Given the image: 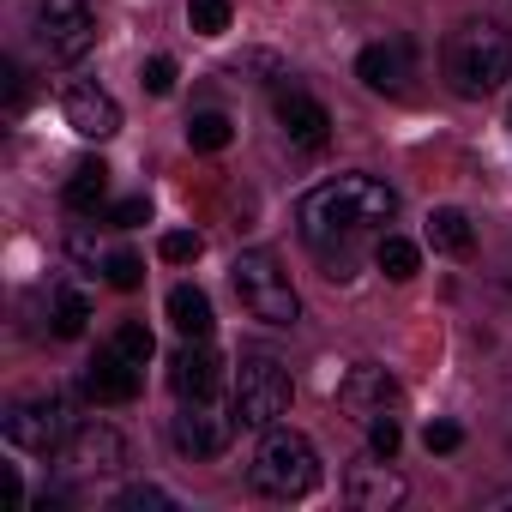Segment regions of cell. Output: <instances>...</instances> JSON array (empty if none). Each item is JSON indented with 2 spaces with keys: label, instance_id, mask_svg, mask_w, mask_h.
<instances>
[{
  "label": "cell",
  "instance_id": "24",
  "mask_svg": "<svg viewBox=\"0 0 512 512\" xmlns=\"http://www.w3.org/2000/svg\"><path fill=\"white\" fill-rule=\"evenodd\" d=\"M187 19H193L199 37H223L229 19H235V7H229V0H187Z\"/></svg>",
  "mask_w": 512,
  "mask_h": 512
},
{
  "label": "cell",
  "instance_id": "7",
  "mask_svg": "<svg viewBox=\"0 0 512 512\" xmlns=\"http://www.w3.org/2000/svg\"><path fill=\"white\" fill-rule=\"evenodd\" d=\"M13 452H31V458H49L61 440H67V398L61 392H43V398H19L0 422Z\"/></svg>",
  "mask_w": 512,
  "mask_h": 512
},
{
  "label": "cell",
  "instance_id": "1",
  "mask_svg": "<svg viewBox=\"0 0 512 512\" xmlns=\"http://www.w3.org/2000/svg\"><path fill=\"white\" fill-rule=\"evenodd\" d=\"M392 211H398V193H392L386 181H374V175H338V181L302 193L296 223H302V235L326 253V247H350L356 235L392 223Z\"/></svg>",
  "mask_w": 512,
  "mask_h": 512
},
{
  "label": "cell",
  "instance_id": "4",
  "mask_svg": "<svg viewBox=\"0 0 512 512\" xmlns=\"http://www.w3.org/2000/svg\"><path fill=\"white\" fill-rule=\"evenodd\" d=\"M229 284H235L241 308L260 320V326H296V320H302V296L290 290V272L278 266V253H266V247L235 253Z\"/></svg>",
  "mask_w": 512,
  "mask_h": 512
},
{
  "label": "cell",
  "instance_id": "30",
  "mask_svg": "<svg viewBox=\"0 0 512 512\" xmlns=\"http://www.w3.org/2000/svg\"><path fill=\"white\" fill-rule=\"evenodd\" d=\"M422 446H428V452H458V446H464V428H458V422H428V428H422Z\"/></svg>",
  "mask_w": 512,
  "mask_h": 512
},
{
  "label": "cell",
  "instance_id": "3",
  "mask_svg": "<svg viewBox=\"0 0 512 512\" xmlns=\"http://www.w3.org/2000/svg\"><path fill=\"white\" fill-rule=\"evenodd\" d=\"M247 482H253V494H266V500H308L320 488L314 440L296 434V428H266L260 452H253V464H247Z\"/></svg>",
  "mask_w": 512,
  "mask_h": 512
},
{
  "label": "cell",
  "instance_id": "28",
  "mask_svg": "<svg viewBox=\"0 0 512 512\" xmlns=\"http://www.w3.org/2000/svg\"><path fill=\"white\" fill-rule=\"evenodd\" d=\"M398 440H404V434H398V416H392V410L368 422V446H374L380 458H398Z\"/></svg>",
  "mask_w": 512,
  "mask_h": 512
},
{
  "label": "cell",
  "instance_id": "27",
  "mask_svg": "<svg viewBox=\"0 0 512 512\" xmlns=\"http://www.w3.org/2000/svg\"><path fill=\"white\" fill-rule=\"evenodd\" d=\"M175 500L163 494V488H151V482H139V488H121V500H115V512H169Z\"/></svg>",
  "mask_w": 512,
  "mask_h": 512
},
{
  "label": "cell",
  "instance_id": "26",
  "mask_svg": "<svg viewBox=\"0 0 512 512\" xmlns=\"http://www.w3.org/2000/svg\"><path fill=\"white\" fill-rule=\"evenodd\" d=\"M157 253H163V260H169V266H193V260H199V253H205V241H199L193 229H169V235L157 241Z\"/></svg>",
  "mask_w": 512,
  "mask_h": 512
},
{
  "label": "cell",
  "instance_id": "6",
  "mask_svg": "<svg viewBox=\"0 0 512 512\" xmlns=\"http://www.w3.org/2000/svg\"><path fill=\"white\" fill-rule=\"evenodd\" d=\"M37 43H43L49 61L73 67L97 43V13L85 7V0H37Z\"/></svg>",
  "mask_w": 512,
  "mask_h": 512
},
{
  "label": "cell",
  "instance_id": "5",
  "mask_svg": "<svg viewBox=\"0 0 512 512\" xmlns=\"http://www.w3.org/2000/svg\"><path fill=\"white\" fill-rule=\"evenodd\" d=\"M290 398H296V386H290V374H284L278 356H241V368H235V392H229L235 428H247V434L278 428V422L290 416Z\"/></svg>",
  "mask_w": 512,
  "mask_h": 512
},
{
  "label": "cell",
  "instance_id": "20",
  "mask_svg": "<svg viewBox=\"0 0 512 512\" xmlns=\"http://www.w3.org/2000/svg\"><path fill=\"white\" fill-rule=\"evenodd\" d=\"M428 241H434V253H452V260H464V253L476 247V229H470V217L464 211H434L428 217Z\"/></svg>",
  "mask_w": 512,
  "mask_h": 512
},
{
  "label": "cell",
  "instance_id": "21",
  "mask_svg": "<svg viewBox=\"0 0 512 512\" xmlns=\"http://www.w3.org/2000/svg\"><path fill=\"white\" fill-rule=\"evenodd\" d=\"M374 266H380L392 284H410V278L422 272V247H416V241H404V235H386V241L374 247Z\"/></svg>",
  "mask_w": 512,
  "mask_h": 512
},
{
  "label": "cell",
  "instance_id": "31",
  "mask_svg": "<svg viewBox=\"0 0 512 512\" xmlns=\"http://www.w3.org/2000/svg\"><path fill=\"white\" fill-rule=\"evenodd\" d=\"M145 217H151V205H145V199H121V205L109 211V223H115V229H139Z\"/></svg>",
  "mask_w": 512,
  "mask_h": 512
},
{
  "label": "cell",
  "instance_id": "10",
  "mask_svg": "<svg viewBox=\"0 0 512 512\" xmlns=\"http://www.w3.org/2000/svg\"><path fill=\"white\" fill-rule=\"evenodd\" d=\"M278 133L290 139V151H326L332 145V115H326L320 97L290 85V91H278Z\"/></svg>",
  "mask_w": 512,
  "mask_h": 512
},
{
  "label": "cell",
  "instance_id": "11",
  "mask_svg": "<svg viewBox=\"0 0 512 512\" xmlns=\"http://www.w3.org/2000/svg\"><path fill=\"white\" fill-rule=\"evenodd\" d=\"M398 380L386 374V368H374V362H362V368H350L344 380H338V404L350 410V416H362V422H374V416H386V410H398Z\"/></svg>",
  "mask_w": 512,
  "mask_h": 512
},
{
  "label": "cell",
  "instance_id": "14",
  "mask_svg": "<svg viewBox=\"0 0 512 512\" xmlns=\"http://www.w3.org/2000/svg\"><path fill=\"white\" fill-rule=\"evenodd\" d=\"M344 494L356 500V506H374V512H386V506H398L404 500V476L392 470V458H362V464H350L344 470Z\"/></svg>",
  "mask_w": 512,
  "mask_h": 512
},
{
  "label": "cell",
  "instance_id": "19",
  "mask_svg": "<svg viewBox=\"0 0 512 512\" xmlns=\"http://www.w3.org/2000/svg\"><path fill=\"white\" fill-rule=\"evenodd\" d=\"M169 326L181 332V338H211V296L205 290H193V284H175L169 290Z\"/></svg>",
  "mask_w": 512,
  "mask_h": 512
},
{
  "label": "cell",
  "instance_id": "9",
  "mask_svg": "<svg viewBox=\"0 0 512 512\" xmlns=\"http://www.w3.org/2000/svg\"><path fill=\"white\" fill-rule=\"evenodd\" d=\"M61 115H67V127L79 139H115L121 133V103L103 85H91V79H73L61 91Z\"/></svg>",
  "mask_w": 512,
  "mask_h": 512
},
{
  "label": "cell",
  "instance_id": "2",
  "mask_svg": "<svg viewBox=\"0 0 512 512\" xmlns=\"http://www.w3.org/2000/svg\"><path fill=\"white\" fill-rule=\"evenodd\" d=\"M446 79L458 97H488L512 79V31L494 25V19H464L452 37H446Z\"/></svg>",
  "mask_w": 512,
  "mask_h": 512
},
{
  "label": "cell",
  "instance_id": "8",
  "mask_svg": "<svg viewBox=\"0 0 512 512\" xmlns=\"http://www.w3.org/2000/svg\"><path fill=\"white\" fill-rule=\"evenodd\" d=\"M169 434H175L181 458H217L229 446V434H235V410H217L211 398H193V404H181Z\"/></svg>",
  "mask_w": 512,
  "mask_h": 512
},
{
  "label": "cell",
  "instance_id": "12",
  "mask_svg": "<svg viewBox=\"0 0 512 512\" xmlns=\"http://www.w3.org/2000/svg\"><path fill=\"white\" fill-rule=\"evenodd\" d=\"M217 380H223L217 350H211L205 338H187V344L175 350V362H169V386H175V398H181V404L211 398V392H217Z\"/></svg>",
  "mask_w": 512,
  "mask_h": 512
},
{
  "label": "cell",
  "instance_id": "13",
  "mask_svg": "<svg viewBox=\"0 0 512 512\" xmlns=\"http://www.w3.org/2000/svg\"><path fill=\"white\" fill-rule=\"evenodd\" d=\"M85 398L91 404H133L139 398V362H127L121 350H97L85 362Z\"/></svg>",
  "mask_w": 512,
  "mask_h": 512
},
{
  "label": "cell",
  "instance_id": "22",
  "mask_svg": "<svg viewBox=\"0 0 512 512\" xmlns=\"http://www.w3.org/2000/svg\"><path fill=\"white\" fill-rule=\"evenodd\" d=\"M229 133H235V127H229V115H217V109H199V115L187 121V145H193V151H223Z\"/></svg>",
  "mask_w": 512,
  "mask_h": 512
},
{
  "label": "cell",
  "instance_id": "32",
  "mask_svg": "<svg viewBox=\"0 0 512 512\" xmlns=\"http://www.w3.org/2000/svg\"><path fill=\"white\" fill-rule=\"evenodd\" d=\"M0 79H7V115H25V73L7 61V73H0Z\"/></svg>",
  "mask_w": 512,
  "mask_h": 512
},
{
  "label": "cell",
  "instance_id": "16",
  "mask_svg": "<svg viewBox=\"0 0 512 512\" xmlns=\"http://www.w3.org/2000/svg\"><path fill=\"white\" fill-rule=\"evenodd\" d=\"M356 79H362L368 91H404V79H410V43H404V37L368 43V49L356 55Z\"/></svg>",
  "mask_w": 512,
  "mask_h": 512
},
{
  "label": "cell",
  "instance_id": "33",
  "mask_svg": "<svg viewBox=\"0 0 512 512\" xmlns=\"http://www.w3.org/2000/svg\"><path fill=\"white\" fill-rule=\"evenodd\" d=\"M494 506H512V494H494Z\"/></svg>",
  "mask_w": 512,
  "mask_h": 512
},
{
  "label": "cell",
  "instance_id": "18",
  "mask_svg": "<svg viewBox=\"0 0 512 512\" xmlns=\"http://www.w3.org/2000/svg\"><path fill=\"white\" fill-rule=\"evenodd\" d=\"M49 326H55V338H79V332L91 326V296H85L73 278L49 284Z\"/></svg>",
  "mask_w": 512,
  "mask_h": 512
},
{
  "label": "cell",
  "instance_id": "17",
  "mask_svg": "<svg viewBox=\"0 0 512 512\" xmlns=\"http://www.w3.org/2000/svg\"><path fill=\"white\" fill-rule=\"evenodd\" d=\"M61 199H67V211H97L103 199H109V163L103 157H85V163H73V175H67V187H61Z\"/></svg>",
  "mask_w": 512,
  "mask_h": 512
},
{
  "label": "cell",
  "instance_id": "25",
  "mask_svg": "<svg viewBox=\"0 0 512 512\" xmlns=\"http://www.w3.org/2000/svg\"><path fill=\"white\" fill-rule=\"evenodd\" d=\"M103 272H109V284H115V290H139V284H145V260H139V253H127V247H115V253H109Z\"/></svg>",
  "mask_w": 512,
  "mask_h": 512
},
{
  "label": "cell",
  "instance_id": "23",
  "mask_svg": "<svg viewBox=\"0 0 512 512\" xmlns=\"http://www.w3.org/2000/svg\"><path fill=\"white\" fill-rule=\"evenodd\" d=\"M109 350H121L127 362H139V368H145V362H151V350H157V338H151V326H145V320H121V326H115V338H109Z\"/></svg>",
  "mask_w": 512,
  "mask_h": 512
},
{
  "label": "cell",
  "instance_id": "15",
  "mask_svg": "<svg viewBox=\"0 0 512 512\" xmlns=\"http://www.w3.org/2000/svg\"><path fill=\"white\" fill-rule=\"evenodd\" d=\"M73 464H79L85 476H121V470H127V440H121L109 422H85V428L73 434Z\"/></svg>",
  "mask_w": 512,
  "mask_h": 512
},
{
  "label": "cell",
  "instance_id": "29",
  "mask_svg": "<svg viewBox=\"0 0 512 512\" xmlns=\"http://www.w3.org/2000/svg\"><path fill=\"white\" fill-rule=\"evenodd\" d=\"M139 79H145V91H151V97H169V91H175V61H169V55H151Z\"/></svg>",
  "mask_w": 512,
  "mask_h": 512
}]
</instances>
